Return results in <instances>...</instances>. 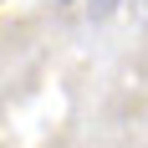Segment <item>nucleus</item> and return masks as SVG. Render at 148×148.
Instances as JSON below:
<instances>
[{"label":"nucleus","instance_id":"f257e3e1","mask_svg":"<svg viewBox=\"0 0 148 148\" xmlns=\"http://www.w3.org/2000/svg\"><path fill=\"white\" fill-rule=\"evenodd\" d=\"M118 10V0H87V15L92 21H102V15H112Z\"/></svg>","mask_w":148,"mask_h":148},{"label":"nucleus","instance_id":"f03ea898","mask_svg":"<svg viewBox=\"0 0 148 148\" xmlns=\"http://www.w3.org/2000/svg\"><path fill=\"white\" fill-rule=\"evenodd\" d=\"M133 15H138V21L148 26V0H133Z\"/></svg>","mask_w":148,"mask_h":148}]
</instances>
